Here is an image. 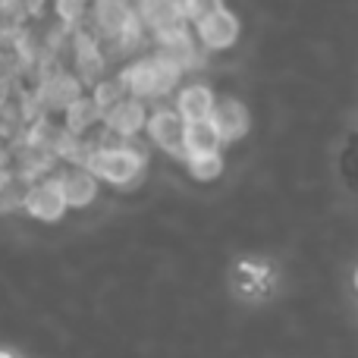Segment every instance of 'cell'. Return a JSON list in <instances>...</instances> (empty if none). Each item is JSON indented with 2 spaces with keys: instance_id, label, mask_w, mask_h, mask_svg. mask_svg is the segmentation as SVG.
I'll use <instances>...</instances> for the list:
<instances>
[{
  "instance_id": "1",
  "label": "cell",
  "mask_w": 358,
  "mask_h": 358,
  "mask_svg": "<svg viewBox=\"0 0 358 358\" xmlns=\"http://www.w3.org/2000/svg\"><path fill=\"white\" fill-rule=\"evenodd\" d=\"M120 76H123V82H126V88H129L132 98L157 101V98L170 94L179 85L182 69H179L173 60H167V57H161L155 50L151 57H138L136 63H129Z\"/></svg>"
},
{
  "instance_id": "2",
  "label": "cell",
  "mask_w": 358,
  "mask_h": 358,
  "mask_svg": "<svg viewBox=\"0 0 358 358\" xmlns=\"http://www.w3.org/2000/svg\"><path fill=\"white\" fill-rule=\"evenodd\" d=\"M145 161H148V157H145L142 145H136L132 138H126L123 145H113V148H94L85 167L92 170L98 179H104V182L129 185L142 176Z\"/></svg>"
},
{
  "instance_id": "3",
  "label": "cell",
  "mask_w": 358,
  "mask_h": 358,
  "mask_svg": "<svg viewBox=\"0 0 358 358\" xmlns=\"http://www.w3.org/2000/svg\"><path fill=\"white\" fill-rule=\"evenodd\" d=\"M82 88H85V82H82L73 69L54 66V69L38 73V82H35V88H31V94H35L41 113H50V110L63 113L76 98H82Z\"/></svg>"
},
{
  "instance_id": "4",
  "label": "cell",
  "mask_w": 358,
  "mask_h": 358,
  "mask_svg": "<svg viewBox=\"0 0 358 358\" xmlns=\"http://www.w3.org/2000/svg\"><path fill=\"white\" fill-rule=\"evenodd\" d=\"M22 208L29 210L35 220H60L63 210L69 208L66 204V195H63V185H60V176L57 173H48L41 179H35V182L29 185V192H25V201Z\"/></svg>"
},
{
  "instance_id": "5",
  "label": "cell",
  "mask_w": 358,
  "mask_h": 358,
  "mask_svg": "<svg viewBox=\"0 0 358 358\" xmlns=\"http://www.w3.org/2000/svg\"><path fill=\"white\" fill-rule=\"evenodd\" d=\"M107 57L101 48V38L94 31H76L73 35V73L79 76L85 85H94L98 79H104Z\"/></svg>"
},
{
  "instance_id": "6",
  "label": "cell",
  "mask_w": 358,
  "mask_h": 358,
  "mask_svg": "<svg viewBox=\"0 0 358 358\" xmlns=\"http://www.w3.org/2000/svg\"><path fill=\"white\" fill-rule=\"evenodd\" d=\"M148 138L164 148L167 155L185 157V120L176 113V107H161L148 117Z\"/></svg>"
},
{
  "instance_id": "7",
  "label": "cell",
  "mask_w": 358,
  "mask_h": 358,
  "mask_svg": "<svg viewBox=\"0 0 358 358\" xmlns=\"http://www.w3.org/2000/svg\"><path fill=\"white\" fill-rule=\"evenodd\" d=\"M195 38L204 50H227L239 38V19H236V13H229L223 6L214 16H208L204 22L195 25Z\"/></svg>"
},
{
  "instance_id": "8",
  "label": "cell",
  "mask_w": 358,
  "mask_h": 358,
  "mask_svg": "<svg viewBox=\"0 0 358 358\" xmlns=\"http://www.w3.org/2000/svg\"><path fill=\"white\" fill-rule=\"evenodd\" d=\"M148 107H145L142 98H123L117 107H110V110L104 113V129H110L113 136L120 138H136L138 132L148 126Z\"/></svg>"
},
{
  "instance_id": "9",
  "label": "cell",
  "mask_w": 358,
  "mask_h": 358,
  "mask_svg": "<svg viewBox=\"0 0 358 358\" xmlns=\"http://www.w3.org/2000/svg\"><path fill=\"white\" fill-rule=\"evenodd\" d=\"M63 185V195H66L69 208H88V204L98 198V176L88 167H76V164H66L63 170H57Z\"/></svg>"
},
{
  "instance_id": "10",
  "label": "cell",
  "mask_w": 358,
  "mask_h": 358,
  "mask_svg": "<svg viewBox=\"0 0 358 358\" xmlns=\"http://www.w3.org/2000/svg\"><path fill=\"white\" fill-rule=\"evenodd\" d=\"M210 120H214V126H217V132H220L223 145H227V142H239V138L248 132V126H252V117H248L245 104H242V101H236V98H217Z\"/></svg>"
},
{
  "instance_id": "11",
  "label": "cell",
  "mask_w": 358,
  "mask_h": 358,
  "mask_svg": "<svg viewBox=\"0 0 358 358\" xmlns=\"http://www.w3.org/2000/svg\"><path fill=\"white\" fill-rule=\"evenodd\" d=\"M217 104V94L210 92L201 82H192V85L179 88L176 94V113L185 120V123H195V120H210Z\"/></svg>"
},
{
  "instance_id": "12",
  "label": "cell",
  "mask_w": 358,
  "mask_h": 358,
  "mask_svg": "<svg viewBox=\"0 0 358 358\" xmlns=\"http://www.w3.org/2000/svg\"><path fill=\"white\" fill-rule=\"evenodd\" d=\"M63 126H66L73 136H88L94 126H104V113L98 110L92 94H82V98H76L73 104L63 110Z\"/></svg>"
},
{
  "instance_id": "13",
  "label": "cell",
  "mask_w": 358,
  "mask_h": 358,
  "mask_svg": "<svg viewBox=\"0 0 358 358\" xmlns=\"http://www.w3.org/2000/svg\"><path fill=\"white\" fill-rule=\"evenodd\" d=\"M220 145H223V138H220V132H217L214 120H195V123H185V157L220 151Z\"/></svg>"
},
{
  "instance_id": "14",
  "label": "cell",
  "mask_w": 358,
  "mask_h": 358,
  "mask_svg": "<svg viewBox=\"0 0 358 358\" xmlns=\"http://www.w3.org/2000/svg\"><path fill=\"white\" fill-rule=\"evenodd\" d=\"M123 98H129V88H126L123 76H104L92 85V101L98 104L101 113H107L110 107H117Z\"/></svg>"
},
{
  "instance_id": "15",
  "label": "cell",
  "mask_w": 358,
  "mask_h": 358,
  "mask_svg": "<svg viewBox=\"0 0 358 358\" xmlns=\"http://www.w3.org/2000/svg\"><path fill=\"white\" fill-rule=\"evenodd\" d=\"M185 164H189V173L195 176L198 182H214V179L223 173V155L220 151H210V155H189Z\"/></svg>"
},
{
  "instance_id": "16",
  "label": "cell",
  "mask_w": 358,
  "mask_h": 358,
  "mask_svg": "<svg viewBox=\"0 0 358 358\" xmlns=\"http://www.w3.org/2000/svg\"><path fill=\"white\" fill-rule=\"evenodd\" d=\"M29 13H25L22 0H0V31L3 35H22Z\"/></svg>"
},
{
  "instance_id": "17",
  "label": "cell",
  "mask_w": 358,
  "mask_h": 358,
  "mask_svg": "<svg viewBox=\"0 0 358 358\" xmlns=\"http://www.w3.org/2000/svg\"><path fill=\"white\" fill-rule=\"evenodd\" d=\"M94 3H98V0H54V13L60 16V22L82 25L85 19H92Z\"/></svg>"
},
{
  "instance_id": "18",
  "label": "cell",
  "mask_w": 358,
  "mask_h": 358,
  "mask_svg": "<svg viewBox=\"0 0 358 358\" xmlns=\"http://www.w3.org/2000/svg\"><path fill=\"white\" fill-rule=\"evenodd\" d=\"M217 10H223V0H182V13L189 19V25L204 22L208 16H214Z\"/></svg>"
},
{
  "instance_id": "19",
  "label": "cell",
  "mask_w": 358,
  "mask_h": 358,
  "mask_svg": "<svg viewBox=\"0 0 358 358\" xmlns=\"http://www.w3.org/2000/svg\"><path fill=\"white\" fill-rule=\"evenodd\" d=\"M22 6H25V13H29V19H35V22L48 13V0H22Z\"/></svg>"
},
{
  "instance_id": "20",
  "label": "cell",
  "mask_w": 358,
  "mask_h": 358,
  "mask_svg": "<svg viewBox=\"0 0 358 358\" xmlns=\"http://www.w3.org/2000/svg\"><path fill=\"white\" fill-rule=\"evenodd\" d=\"M10 101H13V76L0 73V107L10 104Z\"/></svg>"
},
{
  "instance_id": "21",
  "label": "cell",
  "mask_w": 358,
  "mask_h": 358,
  "mask_svg": "<svg viewBox=\"0 0 358 358\" xmlns=\"http://www.w3.org/2000/svg\"><path fill=\"white\" fill-rule=\"evenodd\" d=\"M10 179H13V170H0V195H3V189L10 185Z\"/></svg>"
},
{
  "instance_id": "22",
  "label": "cell",
  "mask_w": 358,
  "mask_h": 358,
  "mask_svg": "<svg viewBox=\"0 0 358 358\" xmlns=\"http://www.w3.org/2000/svg\"><path fill=\"white\" fill-rule=\"evenodd\" d=\"M0 358H13V355H6V352H0Z\"/></svg>"
},
{
  "instance_id": "23",
  "label": "cell",
  "mask_w": 358,
  "mask_h": 358,
  "mask_svg": "<svg viewBox=\"0 0 358 358\" xmlns=\"http://www.w3.org/2000/svg\"><path fill=\"white\" fill-rule=\"evenodd\" d=\"M355 286H358V273H355Z\"/></svg>"
}]
</instances>
